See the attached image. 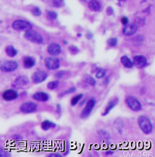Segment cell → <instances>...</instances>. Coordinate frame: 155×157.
I'll return each instance as SVG.
<instances>
[{"mask_svg": "<svg viewBox=\"0 0 155 157\" xmlns=\"http://www.w3.org/2000/svg\"><path fill=\"white\" fill-rule=\"evenodd\" d=\"M75 91H76V87H71V88L67 89L66 91H65L64 92H63V93H62L60 96L62 97V96H65V95L69 94H71V93H74V92H75Z\"/></svg>", "mask_w": 155, "mask_h": 157, "instance_id": "obj_31", "label": "cell"}, {"mask_svg": "<svg viewBox=\"0 0 155 157\" xmlns=\"http://www.w3.org/2000/svg\"><path fill=\"white\" fill-rule=\"evenodd\" d=\"M83 97V94H79L76 95L75 96L73 97L71 100V104L72 106H75L82 99Z\"/></svg>", "mask_w": 155, "mask_h": 157, "instance_id": "obj_23", "label": "cell"}, {"mask_svg": "<svg viewBox=\"0 0 155 157\" xmlns=\"http://www.w3.org/2000/svg\"><path fill=\"white\" fill-rule=\"evenodd\" d=\"M48 52L50 55H57L61 52V47L57 43H51L48 47Z\"/></svg>", "mask_w": 155, "mask_h": 157, "instance_id": "obj_13", "label": "cell"}, {"mask_svg": "<svg viewBox=\"0 0 155 157\" xmlns=\"http://www.w3.org/2000/svg\"><path fill=\"white\" fill-rule=\"evenodd\" d=\"M121 61L123 65L125 68H127V69H131L134 66L133 62L130 60V58H129L126 55H124V56L121 57Z\"/></svg>", "mask_w": 155, "mask_h": 157, "instance_id": "obj_19", "label": "cell"}, {"mask_svg": "<svg viewBox=\"0 0 155 157\" xmlns=\"http://www.w3.org/2000/svg\"><path fill=\"white\" fill-rule=\"evenodd\" d=\"M59 84H60V82L57 80H54L50 81L47 84V87L50 90H53L55 89L56 88H57L58 87Z\"/></svg>", "mask_w": 155, "mask_h": 157, "instance_id": "obj_24", "label": "cell"}, {"mask_svg": "<svg viewBox=\"0 0 155 157\" xmlns=\"http://www.w3.org/2000/svg\"><path fill=\"white\" fill-rule=\"evenodd\" d=\"M138 124L141 130L146 134H150L153 131V123L151 120L147 116H140L138 119Z\"/></svg>", "mask_w": 155, "mask_h": 157, "instance_id": "obj_1", "label": "cell"}, {"mask_svg": "<svg viewBox=\"0 0 155 157\" xmlns=\"http://www.w3.org/2000/svg\"><path fill=\"white\" fill-rule=\"evenodd\" d=\"M108 44L111 47H114L118 44V40L115 38H111L107 41Z\"/></svg>", "mask_w": 155, "mask_h": 157, "instance_id": "obj_28", "label": "cell"}, {"mask_svg": "<svg viewBox=\"0 0 155 157\" xmlns=\"http://www.w3.org/2000/svg\"><path fill=\"white\" fill-rule=\"evenodd\" d=\"M48 78V74L46 72L42 70L36 71L33 73L32 76V81L35 83L38 84L43 83Z\"/></svg>", "mask_w": 155, "mask_h": 157, "instance_id": "obj_9", "label": "cell"}, {"mask_svg": "<svg viewBox=\"0 0 155 157\" xmlns=\"http://www.w3.org/2000/svg\"><path fill=\"white\" fill-rule=\"evenodd\" d=\"M83 80H84L85 82H86V83L92 86H95L96 84V80L92 76V75H85L84 77H83Z\"/></svg>", "mask_w": 155, "mask_h": 157, "instance_id": "obj_22", "label": "cell"}, {"mask_svg": "<svg viewBox=\"0 0 155 157\" xmlns=\"http://www.w3.org/2000/svg\"><path fill=\"white\" fill-rule=\"evenodd\" d=\"M69 49L70 52H71L72 54H76L79 52V49H78V48L75 46H73V45L69 47Z\"/></svg>", "mask_w": 155, "mask_h": 157, "instance_id": "obj_32", "label": "cell"}, {"mask_svg": "<svg viewBox=\"0 0 155 157\" xmlns=\"http://www.w3.org/2000/svg\"><path fill=\"white\" fill-rule=\"evenodd\" d=\"M35 64V60L31 57H25L24 61V67L27 69H29L32 68Z\"/></svg>", "mask_w": 155, "mask_h": 157, "instance_id": "obj_20", "label": "cell"}, {"mask_svg": "<svg viewBox=\"0 0 155 157\" xmlns=\"http://www.w3.org/2000/svg\"><path fill=\"white\" fill-rule=\"evenodd\" d=\"M32 13L34 16H40L41 14H42V12H41L40 9L38 8V7H34V8L33 9Z\"/></svg>", "mask_w": 155, "mask_h": 157, "instance_id": "obj_33", "label": "cell"}, {"mask_svg": "<svg viewBox=\"0 0 155 157\" xmlns=\"http://www.w3.org/2000/svg\"><path fill=\"white\" fill-rule=\"evenodd\" d=\"M98 135L100 136V137L103 139L108 140L110 138V135L107 131L104 130H100L98 131Z\"/></svg>", "mask_w": 155, "mask_h": 157, "instance_id": "obj_26", "label": "cell"}, {"mask_svg": "<svg viewBox=\"0 0 155 157\" xmlns=\"http://www.w3.org/2000/svg\"><path fill=\"white\" fill-rule=\"evenodd\" d=\"M137 30V25L135 24H127L123 28L122 33L125 36H130L135 34Z\"/></svg>", "mask_w": 155, "mask_h": 157, "instance_id": "obj_11", "label": "cell"}, {"mask_svg": "<svg viewBox=\"0 0 155 157\" xmlns=\"http://www.w3.org/2000/svg\"><path fill=\"white\" fill-rule=\"evenodd\" d=\"M33 98L35 100L40 102H46L49 99L50 96L45 92H36L33 95Z\"/></svg>", "mask_w": 155, "mask_h": 157, "instance_id": "obj_15", "label": "cell"}, {"mask_svg": "<svg viewBox=\"0 0 155 157\" xmlns=\"http://www.w3.org/2000/svg\"><path fill=\"white\" fill-rule=\"evenodd\" d=\"M45 65L50 70H56L60 67V61L55 57H48L45 59Z\"/></svg>", "mask_w": 155, "mask_h": 157, "instance_id": "obj_8", "label": "cell"}, {"mask_svg": "<svg viewBox=\"0 0 155 157\" xmlns=\"http://www.w3.org/2000/svg\"><path fill=\"white\" fill-rule=\"evenodd\" d=\"M13 27L14 29L18 30V31H23V30L27 31V30L32 29V25L27 21L24 20H17L13 22Z\"/></svg>", "mask_w": 155, "mask_h": 157, "instance_id": "obj_5", "label": "cell"}, {"mask_svg": "<svg viewBox=\"0 0 155 157\" xmlns=\"http://www.w3.org/2000/svg\"><path fill=\"white\" fill-rule=\"evenodd\" d=\"M21 111L24 114H31L35 112L37 108V105L33 102H26L21 106Z\"/></svg>", "mask_w": 155, "mask_h": 157, "instance_id": "obj_6", "label": "cell"}, {"mask_svg": "<svg viewBox=\"0 0 155 157\" xmlns=\"http://www.w3.org/2000/svg\"><path fill=\"white\" fill-rule=\"evenodd\" d=\"M50 157H61L62 155L58 153H53L49 155Z\"/></svg>", "mask_w": 155, "mask_h": 157, "instance_id": "obj_36", "label": "cell"}, {"mask_svg": "<svg viewBox=\"0 0 155 157\" xmlns=\"http://www.w3.org/2000/svg\"><path fill=\"white\" fill-rule=\"evenodd\" d=\"M66 73V72H64V71H60V72H58L57 73H56L55 74V77L56 78H58V79H60V78H62L64 76H65Z\"/></svg>", "mask_w": 155, "mask_h": 157, "instance_id": "obj_34", "label": "cell"}, {"mask_svg": "<svg viewBox=\"0 0 155 157\" xmlns=\"http://www.w3.org/2000/svg\"><path fill=\"white\" fill-rule=\"evenodd\" d=\"M47 17L50 20H54L57 18V13L54 11H48L47 13Z\"/></svg>", "mask_w": 155, "mask_h": 157, "instance_id": "obj_29", "label": "cell"}, {"mask_svg": "<svg viewBox=\"0 0 155 157\" xmlns=\"http://www.w3.org/2000/svg\"><path fill=\"white\" fill-rule=\"evenodd\" d=\"M133 65H135L139 69L145 67L148 64L147 59L142 55H136L133 58Z\"/></svg>", "mask_w": 155, "mask_h": 157, "instance_id": "obj_10", "label": "cell"}, {"mask_svg": "<svg viewBox=\"0 0 155 157\" xmlns=\"http://www.w3.org/2000/svg\"><path fill=\"white\" fill-rule=\"evenodd\" d=\"M24 37L27 40L34 43L41 44L43 41V37L41 35V34L33 30H29L26 31L25 35H24Z\"/></svg>", "mask_w": 155, "mask_h": 157, "instance_id": "obj_2", "label": "cell"}, {"mask_svg": "<svg viewBox=\"0 0 155 157\" xmlns=\"http://www.w3.org/2000/svg\"><path fill=\"white\" fill-rule=\"evenodd\" d=\"M15 82L17 85L21 86H25L28 84L30 81L27 76H25V75H21V76H19L17 78H16Z\"/></svg>", "mask_w": 155, "mask_h": 157, "instance_id": "obj_16", "label": "cell"}, {"mask_svg": "<svg viewBox=\"0 0 155 157\" xmlns=\"http://www.w3.org/2000/svg\"><path fill=\"white\" fill-rule=\"evenodd\" d=\"M11 156V155L8 151L0 147V157H9Z\"/></svg>", "mask_w": 155, "mask_h": 157, "instance_id": "obj_30", "label": "cell"}, {"mask_svg": "<svg viewBox=\"0 0 155 157\" xmlns=\"http://www.w3.org/2000/svg\"><path fill=\"white\" fill-rule=\"evenodd\" d=\"M89 7L93 11L98 12L100 11L101 9V4L97 0H92L89 2Z\"/></svg>", "mask_w": 155, "mask_h": 157, "instance_id": "obj_17", "label": "cell"}, {"mask_svg": "<svg viewBox=\"0 0 155 157\" xmlns=\"http://www.w3.org/2000/svg\"><path fill=\"white\" fill-rule=\"evenodd\" d=\"M118 1H125V0H118Z\"/></svg>", "mask_w": 155, "mask_h": 157, "instance_id": "obj_40", "label": "cell"}, {"mask_svg": "<svg viewBox=\"0 0 155 157\" xmlns=\"http://www.w3.org/2000/svg\"><path fill=\"white\" fill-rule=\"evenodd\" d=\"M53 4L56 7H61L64 5V0H53Z\"/></svg>", "mask_w": 155, "mask_h": 157, "instance_id": "obj_27", "label": "cell"}, {"mask_svg": "<svg viewBox=\"0 0 155 157\" xmlns=\"http://www.w3.org/2000/svg\"><path fill=\"white\" fill-rule=\"evenodd\" d=\"M121 22H122V24L124 25H127V24L129 23V19L128 18L126 17H123L122 18V19H121Z\"/></svg>", "mask_w": 155, "mask_h": 157, "instance_id": "obj_35", "label": "cell"}, {"mask_svg": "<svg viewBox=\"0 0 155 157\" xmlns=\"http://www.w3.org/2000/svg\"><path fill=\"white\" fill-rule=\"evenodd\" d=\"M18 97V93L14 89H7L3 94V98L6 101H12L16 100Z\"/></svg>", "mask_w": 155, "mask_h": 157, "instance_id": "obj_12", "label": "cell"}, {"mask_svg": "<svg viewBox=\"0 0 155 157\" xmlns=\"http://www.w3.org/2000/svg\"><path fill=\"white\" fill-rule=\"evenodd\" d=\"M6 52L7 55L11 57H15L17 54V51L16 50V48L14 47L9 45V46H7L6 48Z\"/></svg>", "mask_w": 155, "mask_h": 157, "instance_id": "obj_21", "label": "cell"}, {"mask_svg": "<svg viewBox=\"0 0 155 157\" xmlns=\"http://www.w3.org/2000/svg\"><path fill=\"white\" fill-rule=\"evenodd\" d=\"M125 102L127 105L132 110L138 111L142 110V105L137 98L132 96H129L126 98Z\"/></svg>", "mask_w": 155, "mask_h": 157, "instance_id": "obj_4", "label": "cell"}, {"mask_svg": "<svg viewBox=\"0 0 155 157\" xmlns=\"http://www.w3.org/2000/svg\"><path fill=\"white\" fill-rule=\"evenodd\" d=\"M18 68L17 62L13 60L6 61L3 63L0 67V69L1 71L5 72H14Z\"/></svg>", "mask_w": 155, "mask_h": 157, "instance_id": "obj_7", "label": "cell"}, {"mask_svg": "<svg viewBox=\"0 0 155 157\" xmlns=\"http://www.w3.org/2000/svg\"><path fill=\"white\" fill-rule=\"evenodd\" d=\"M96 105V100L94 98L89 99L86 102L85 107H84L83 110L80 114V118L82 119H86L90 115L92 114L93 110Z\"/></svg>", "mask_w": 155, "mask_h": 157, "instance_id": "obj_3", "label": "cell"}, {"mask_svg": "<svg viewBox=\"0 0 155 157\" xmlns=\"http://www.w3.org/2000/svg\"><path fill=\"white\" fill-rule=\"evenodd\" d=\"M41 127H42V129L43 130L48 131L51 128H56V124L50 120H45L41 124Z\"/></svg>", "mask_w": 155, "mask_h": 157, "instance_id": "obj_18", "label": "cell"}, {"mask_svg": "<svg viewBox=\"0 0 155 157\" xmlns=\"http://www.w3.org/2000/svg\"><path fill=\"white\" fill-rule=\"evenodd\" d=\"M106 70L104 69H98L97 70L95 76L96 78L98 79H101L106 76Z\"/></svg>", "mask_w": 155, "mask_h": 157, "instance_id": "obj_25", "label": "cell"}, {"mask_svg": "<svg viewBox=\"0 0 155 157\" xmlns=\"http://www.w3.org/2000/svg\"><path fill=\"white\" fill-rule=\"evenodd\" d=\"M118 102H119V99H118V98H114V99H112V100L109 101L108 104L107 106H106V107L105 108V109H104V112L102 114V115L103 116L107 115L110 112L112 108H114V107L116 106V105L118 104Z\"/></svg>", "mask_w": 155, "mask_h": 157, "instance_id": "obj_14", "label": "cell"}, {"mask_svg": "<svg viewBox=\"0 0 155 157\" xmlns=\"http://www.w3.org/2000/svg\"><path fill=\"white\" fill-rule=\"evenodd\" d=\"M106 155H112L113 154V152H111V151H108V152H106Z\"/></svg>", "mask_w": 155, "mask_h": 157, "instance_id": "obj_39", "label": "cell"}, {"mask_svg": "<svg viewBox=\"0 0 155 157\" xmlns=\"http://www.w3.org/2000/svg\"><path fill=\"white\" fill-rule=\"evenodd\" d=\"M85 36L86 38L89 39V40H90V39H92L93 38V34L91 32H90V31H88V32L86 33Z\"/></svg>", "mask_w": 155, "mask_h": 157, "instance_id": "obj_38", "label": "cell"}, {"mask_svg": "<svg viewBox=\"0 0 155 157\" xmlns=\"http://www.w3.org/2000/svg\"><path fill=\"white\" fill-rule=\"evenodd\" d=\"M113 13V9L111 7H108L107 9V14L108 15H111Z\"/></svg>", "mask_w": 155, "mask_h": 157, "instance_id": "obj_37", "label": "cell"}]
</instances>
